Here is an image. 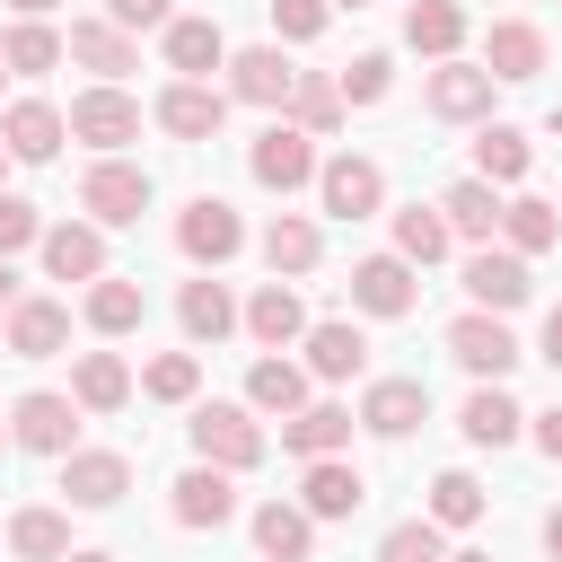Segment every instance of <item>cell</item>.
<instances>
[{"label": "cell", "mask_w": 562, "mask_h": 562, "mask_svg": "<svg viewBox=\"0 0 562 562\" xmlns=\"http://www.w3.org/2000/svg\"><path fill=\"white\" fill-rule=\"evenodd\" d=\"M536 448L562 465V404H544V413H536Z\"/></svg>", "instance_id": "cell-49"}, {"label": "cell", "mask_w": 562, "mask_h": 562, "mask_svg": "<svg viewBox=\"0 0 562 562\" xmlns=\"http://www.w3.org/2000/svg\"><path fill=\"white\" fill-rule=\"evenodd\" d=\"M457 281H465V299H474V307H492V316H509V307H527V299H536V281H527V255H509L501 237H492V246H474Z\"/></svg>", "instance_id": "cell-13"}, {"label": "cell", "mask_w": 562, "mask_h": 562, "mask_svg": "<svg viewBox=\"0 0 562 562\" xmlns=\"http://www.w3.org/2000/svg\"><path fill=\"white\" fill-rule=\"evenodd\" d=\"M316 211H325V220H369V211H386V167L360 158V149L316 158Z\"/></svg>", "instance_id": "cell-3"}, {"label": "cell", "mask_w": 562, "mask_h": 562, "mask_svg": "<svg viewBox=\"0 0 562 562\" xmlns=\"http://www.w3.org/2000/svg\"><path fill=\"white\" fill-rule=\"evenodd\" d=\"M255 246H263V263H272V281H299V272H316V263H325V228H316L307 211H272Z\"/></svg>", "instance_id": "cell-22"}, {"label": "cell", "mask_w": 562, "mask_h": 562, "mask_svg": "<svg viewBox=\"0 0 562 562\" xmlns=\"http://www.w3.org/2000/svg\"><path fill=\"white\" fill-rule=\"evenodd\" d=\"M492 88H501V79H492L483 61H457V53H448V61H430L422 105H430L439 123H492Z\"/></svg>", "instance_id": "cell-9"}, {"label": "cell", "mask_w": 562, "mask_h": 562, "mask_svg": "<svg viewBox=\"0 0 562 562\" xmlns=\"http://www.w3.org/2000/svg\"><path fill=\"white\" fill-rule=\"evenodd\" d=\"M483 70H492L501 88H527V79L544 70V26H536V18H492V35H483Z\"/></svg>", "instance_id": "cell-21"}, {"label": "cell", "mask_w": 562, "mask_h": 562, "mask_svg": "<svg viewBox=\"0 0 562 562\" xmlns=\"http://www.w3.org/2000/svg\"><path fill=\"white\" fill-rule=\"evenodd\" d=\"M246 176H255L263 193H299V184H316V140L272 114V123L255 132V149H246Z\"/></svg>", "instance_id": "cell-7"}, {"label": "cell", "mask_w": 562, "mask_h": 562, "mask_svg": "<svg viewBox=\"0 0 562 562\" xmlns=\"http://www.w3.org/2000/svg\"><path fill=\"white\" fill-rule=\"evenodd\" d=\"M457 237H448V220H439V202H404L395 211V255L404 263H439Z\"/></svg>", "instance_id": "cell-40"}, {"label": "cell", "mask_w": 562, "mask_h": 562, "mask_svg": "<svg viewBox=\"0 0 562 562\" xmlns=\"http://www.w3.org/2000/svg\"><path fill=\"white\" fill-rule=\"evenodd\" d=\"M281 448L307 465V457H342L351 448V404H334V395H307L290 422H281Z\"/></svg>", "instance_id": "cell-24"}, {"label": "cell", "mask_w": 562, "mask_h": 562, "mask_svg": "<svg viewBox=\"0 0 562 562\" xmlns=\"http://www.w3.org/2000/svg\"><path fill=\"white\" fill-rule=\"evenodd\" d=\"M544 553L562 562V509H544Z\"/></svg>", "instance_id": "cell-52"}, {"label": "cell", "mask_w": 562, "mask_h": 562, "mask_svg": "<svg viewBox=\"0 0 562 562\" xmlns=\"http://www.w3.org/2000/svg\"><path fill=\"white\" fill-rule=\"evenodd\" d=\"M422 518H439V527H474V518H483V483H474L465 465L430 474V501H422Z\"/></svg>", "instance_id": "cell-42"}, {"label": "cell", "mask_w": 562, "mask_h": 562, "mask_svg": "<svg viewBox=\"0 0 562 562\" xmlns=\"http://www.w3.org/2000/svg\"><path fill=\"white\" fill-rule=\"evenodd\" d=\"M158 53H167L176 79H211V70H228V35H220V18H167V26H158Z\"/></svg>", "instance_id": "cell-20"}, {"label": "cell", "mask_w": 562, "mask_h": 562, "mask_svg": "<svg viewBox=\"0 0 562 562\" xmlns=\"http://www.w3.org/2000/svg\"><path fill=\"white\" fill-rule=\"evenodd\" d=\"M237 325H246L263 351H290V342L307 334V307H299V290H290V281H263V290L237 307Z\"/></svg>", "instance_id": "cell-29"}, {"label": "cell", "mask_w": 562, "mask_h": 562, "mask_svg": "<svg viewBox=\"0 0 562 562\" xmlns=\"http://www.w3.org/2000/svg\"><path fill=\"white\" fill-rule=\"evenodd\" d=\"M334 88H342V105H378V97L395 88V61H386V53H360L351 70H334Z\"/></svg>", "instance_id": "cell-45"}, {"label": "cell", "mask_w": 562, "mask_h": 562, "mask_svg": "<svg viewBox=\"0 0 562 562\" xmlns=\"http://www.w3.org/2000/svg\"><path fill=\"white\" fill-rule=\"evenodd\" d=\"M457 430H465V448H509V439L527 430V413L509 404V386H474V395L457 404Z\"/></svg>", "instance_id": "cell-34"}, {"label": "cell", "mask_w": 562, "mask_h": 562, "mask_svg": "<svg viewBox=\"0 0 562 562\" xmlns=\"http://www.w3.org/2000/svg\"><path fill=\"white\" fill-rule=\"evenodd\" d=\"M307 386H316V378H307L299 360H281V351H263V360L246 369V404H255L263 422H290V413L307 404Z\"/></svg>", "instance_id": "cell-32"}, {"label": "cell", "mask_w": 562, "mask_h": 562, "mask_svg": "<svg viewBox=\"0 0 562 562\" xmlns=\"http://www.w3.org/2000/svg\"><path fill=\"white\" fill-rule=\"evenodd\" d=\"M536 360H544V369H553V378H562V307H553V316H544V334H536Z\"/></svg>", "instance_id": "cell-50"}, {"label": "cell", "mask_w": 562, "mask_h": 562, "mask_svg": "<svg viewBox=\"0 0 562 562\" xmlns=\"http://www.w3.org/2000/svg\"><path fill=\"white\" fill-rule=\"evenodd\" d=\"M167 518H176L184 536H202V527H228V518H237V474L193 457V465L167 483Z\"/></svg>", "instance_id": "cell-8"}, {"label": "cell", "mask_w": 562, "mask_h": 562, "mask_svg": "<svg viewBox=\"0 0 562 562\" xmlns=\"http://www.w3.org/2000/svg\"><path fill=\"white\" fill-rule=\"evenodd\" d=\"M44 237V211L26 202V193H0V255H18V246H35Z\"/></svg>", "instance_id": "cell-47"}, {"label": "cell", "mask_w": 562, "mask_h": 562, "mask_svg": "<svg viewBox=\"0 0 562 562\" xmlns=\"http://www.w3.org/2000/svg\"><path fill=\"white\" fill-rule=\"evenodd\" d=\"M61 562H114V553H79V544H70V553H61Z\"/></svg>", "instance_id": "cell-54"}, {"label": "cell", "mask_w": 562, "mask_h": 562, "mask_svg": "<svg viewBox=\"0 0 562 562\" xmlns=\"http://www.w3.org/2000/svg\"><path fill=\"white\" fill-rule=\"evenodd\" d=\"M61 465V501L70 509H114L123 492H132V457L123 448H70V457H53Z\"/></svg>", "instance_id": "cell-14"}, {"label": "cell", "mask_w": 562, "mask_h": 562, "mask_svg": "<svg viewBox=\"0 0 562 562\" xmlns=\"http://www.w3.org/2000/svg\"><path fill=\"white\" fill-rule=\"evenodd\" d=\"M325 26H334L325 0H272V44H316Z\"/></svg>", "instance_id": "cell-46"}, {"label": "cell", "mask_w": 562, "mask_h": 562, "mask_svg": "<svg viewBox=\"0 0 562 562\" xmlns=\"http://www.w3.org/2000/svg\"><path fill=\"white\" fill-rule=\"evenodd\" d=\"M61 123H70V140H88L97 158H114L123 140H140V97H123L114 79H97V88H79V97H70V114H61Z\"/></svg>", "instance_id": "cell-5"}, {"label": "cell", "mask_w": 562, "mask_h": 562, "mask_svg": "<svg viewBox=\"0 0 562 562\" xmlns=\"http://www.w3.org/2000/svg\"><path fill=\"white\" fill-rule=\"evenodd\" d=\"M0 325H9V351L18 360H61L70 351V307L61 299H18Z\"/></svg>", "instance_id": "cell-27"}, {"label": "cell", "mask_w": 562, "mask_h": 562, "mask_svg": "<svg viewBox=\"0 0 562 562\" xmlns=\"http://www.w3.org/2000/svg\"><path fill=\"white\" fill-rule=\"evenodd\" d=\"M0 61H9V79H44V70L61 61V26H53V18H18V26L0 35Z\"/></svg>", "instance_id": "cell-37"}, {"label": "cell", "mask_w": 562, "mask_h": 562, "mask_svg": "<svg viewBox=\"0 0 562 562\" xmlns=\"http://www.w3.org/2000/svg\"><path fill=\"white\" fill-rule=\"evenodd\" d=\"M35 255H44L53 281H97V272H105V228H97V220H61V228L35 237Z\"/></svg>", "instance_id": "cell-26"}, {"label": "cell", "mask_w": 562, "mask_h": 562, "mask_svg": "<svg viewBox=\"0 0 562 562\" xmlns=\"http://www.w3.org/2000/svg\"><path fill=\"white\" fill-rule=\"evenodd\" d=\"M360 430H378V439H413L422 422H430V386L422 378H378L369 395H360V413H351Z\"/></svg>", "instance_id": "cell-19"}, {"label": "cell", "mask_w": 562, "mask_h": 562, "mask_svg": "<svg viewBox=\"0 0 562 562\" xmlns=\"http://www.w3.org/2000/svg\"><path fill=\"white\" fill-rule=\"evenodd\" d=\"M0 167H9V149H0Z\"/></svg>", "instance_id": "cell-59"}, {"label": "cell", "mask_w": 562, "mask_h": 562, "mask_svg": "<svg viewBox=\"0 0 562 562\" xmlns=\"http://www.w3.org/2000/svg\"><path fill=\"white\" fill-rule=\"evenodd\" d=\"M290 88H299V70H290V53L281 44H246V53H228V97L237 105H290Z\"/></svg>", "instance_id": "cell-17"}, {"label": "cell", "mask_w": 562, "mask_h": 562, "mask_svg": "<svg viewBox=\"0 0 562 562\" xmlns=\"http://www.w3.org/2000/svg\"><path fill=\"white\" fill-rule=\"evenodd\" d=\"M562 237V211L544 202V193H518V202H501V246L509 255H544Z\"/></svg>", "instance_id": "cell-39"}, {"label": "cell", "mask_w": 562, "mask_h": 562, "mask_svg": "<svg viewBox=\"0 0 562 562\" xmlns=\"http://www.w3.org/2000/svg\"><path fill=\"white\" fill-rule=\"evenodd\" d=\"M527 167H536V149H527L518 123H483V132H474V176H483V184H518Z\"/></svg>", "instance_id": "cell-38"}, {"label": "cell", "mask_w": 562, "mask_h": 562, "mask_svg": "<svg viewBox=\"0 0 562 562\" xmlns=\"http://www.w3.org/2000/svg\"><path fill=\"white\" fill-rule=\"evenodd\" d=\"M299 351H307L299 369H307V378H325V386H342V378H360V369H369V334H360L351 316L307 325V334H299Z\"/></svg>", "instance_id": "cell-18"}, {"label": "cell", "mask_w": 562, "mask_h": 562, "mask_svg": "<svg viewBox=\"0 0 562 562\" xmlns=\"http://www.w3.org/2000/svg\"><path fill=\"white\" fill-rule=\"evenodd\" d=\"M351 307L378 316V325L413 316V307H422V263H404L395 246H386V255H360V263H351Z\"/></svg>", "instance_id": "cell-6"}, {"label": "cell", "mask_w": 562, "mask_h": 562, "mask_svg": "<svg viewBox=\"0 0 562 562\" xmlns=\"http://www.w3.org/2000/svg\"><path fill=\"white\" fill-rule=\"evenodd\" d=\"M61 61H79V70H97V79H114V88H123V70H140V35H123L114 18H70Z\"/></svg>", "instance_id": "cell-15"}, {"label": "cell", "mask_w": 562, "mask_h": 562, "mask_svg": "<svg viewBox=\"0 0 562 562\" xmlns=\"http://www.w3.org/2000/svg\"><path fill=\"white\" fill-rule=\"evenodd\" d=\"M184 439H193V457L202 465H228V474H246V465H263V422H255V404H193V422H184Z\"/></svg>", "instance_id": "cell-1"}, {"label": "cell", "mask_w": 562, "mask_h": 562, "mask_svg": "<svg viewBox=\"0 0 562 562\" xmlns=\"http://www.w3.org/2000/svg\"><path fill=\"white\" fill-rule=\"evenodd\" d=\"M0 439H9V422H0Z\"/></svg>", "instance_id": "cell-57"}, {"label": "cell", "mask_w": 562, "mask_h": 562, "mask_svg": "<svg viewBox=\"0 0 562 562\" xmlns=\"http://www.w3.org/2000/svg\"><path fill=\"white\" fill-rule=\"evenodd\" d=\"M149 123H158L167 140H211V132L228 123V88H211V79H167L158 105H149Z\"/></svg>", "instance_id": "cell-12"}, {"label": "cell", "mask_w": 562, "mask_h": 562, "mask_svg": "<svg viewBox=\"0 0 562 562\" xmlns=\"http://www.w3.org/2000/svg\"><path fill=\"white\" fill-rule=\"evenodd\" d=\"M97 18H114V26H123V35H158V26H167V18H176V0H105V9H97Z\"/></svg>", "instance_id": "cell-48"}, {"label": "cell", "mask_w": 562, "mask_h": 562, "mask_svg": "<svg viewBox=\"0 0 562 562\" xmlns=\"http://www.w3.org/2000/svg\"><path fill=\"white\" fill-rule=\"evenodd\" d=\"M79 316L114 342V334H140V316H149V290L140 281H123V272H97L88 281V299H79Z\"/></svg>", "instance_id": "cell-31"}, {"label": "cell", "mask_w": 562, "mask_h": 562, "mask_svg": "<svg viewBox=\"0 0 562 562\" xmlns=\"http://www.w3.org/2000/svg\"><path fill=\"white\" fill-rule=\"evenodd\" d=\"M176 255H184V263H202V272H220L228 255H246V220H237V202L193 193V202L176 211Z\"/></svg>", "instance_id": "cell-4"}, {"label": "cell", "mask_w": 562, "mask_h": 562, "mask_svg": "<svg viewBox=\"0 0 562 562\" xmlns=\"http://www.w3.org/2000/svg\"><path fill=\"white\" fill-rule=\"evenodd\" d=\"M0 79H9V61H0Z\"/></svg>", "instance_id": "cell-58"}, {"label": "cell", "mask_w": 562, "mask_h": 562, "mask_svg": "<svg viewBox=\"0 0 562 562\" xmlns=\"http://www.w3.org/2000/svg\"><path fill=\"white\" fill-rule=\"evenodd\" d=\"M61 140H70V123H61V105H53V97H18V105L0 114V149H9L18 167L61 158Z\"/></svg>", "instance_id": "cell-16"}, {"label": "cell", "mask_w": 562, "mask_h": 562, "mask_svg": "<svg viewBox=\"0 0 562 562\" xmlns=\"http://www.w3.org/2000/svg\"><path fill=\"white\" fill-rule=\"evenodd\" d=\"M439 562H492V553H439Z\"/></svg>", "instance_id": "cell-55"}, {"label": "cell", "mask_w": 562, "mask_h": 562, "mask_svg": "<svg viewBox=\"0 0 562 562\" xmlns=\"http://www.w3.org/2000/svg\"><path fill=\"white\" fill-rule=\"evenodd\" d=\"M325 9H369V0H325Z\"/></svg>", "instance_id": "cell-56"}, {"label": "cell", "mask_w": 562, "mask_h": 562, "mask_svg": "<svg viewBox=\"0 0 562 562\" xmlns=\"http://www.w3.org/2000/svg\"><path fill=\"white\" fill-rule=\"evenodd\" d=\"M70 404L79 413H123L132 404V360L123 351H79L70 360Z\"/></svg>", "instance_id": "cell-30"}, {"label": "cell", "mask_w": 562, "mask_h": 562, "mask_svg": "<svg viewBox=\"0 0 562 562\" xmlns=\"http://www.w3.org/2000/svg\"><path fill=\"white\" fill-rule=\"evenodd\" d=\"M9 439H18L26 457H70V448H79V404L53 395V386H35V395L9 404Z\"/></svg>", "instance_id": "cell-11"}, {"label": "cell", "mask_w": 562, "mask_h": 562, "mask_svg": "<svg viewBox=\"0 0 562 562\" xmlns=\"http://www.w3.org/2000/svg\"><path fill=\"white\" fill-rule=\"evenodd\" d=\"M404 44H413L422 61H448V53L465 44V9H457V0H413V9H404Z\"/></svg>", "instance_id": "cell-36"}, {"label": "cell", "mask_w": 562, "mask_h": 562, "mask_svg": "<svg viewBox=\"0 0 562 562\" xmlns=\"http://www.w3.org/2000/svg\"><path fill=\"white\" fill-rule=\"evenodd\" d=\"M439 220H448V237H465V246H492V237H501V184H483V176H457V184L439 193Z\"/></svg>", "instance_id": "cell-28"}, {"label": "cell", "mask_w": 562, "mask_h": 562, "mask_svg": "<svg viewBox=\"0 0 562 562\" xmlns=\"http://www.w3.org/2000/svg\"><path fill=\"white\" fill-rule=\"evenodd\" d=\"M176 325H184V342H193V351H211V342H228V334H237V299H228V281H211V272H193V281L176 290Z\"/></svg>", "instance_id": "cell-23"}, {"label": "cell", "mask_w": 562, "mask_h": 562, "mask_svg": "<svg viewBox=\"0 0 562 562\" xmlns=\"http://www.w3.org/2000/svg\"><path fill=\"white\" fill-rule=\"evenodd\" d=\"M342 88H334V70H299V88H290V105H281V123H299L307 140H334L342 132Z\"/></svg>", "instance_id": "cell-33"}, {"label": "cell", "mask_w": 562, "mask_h": 562, "mask_svg": "<svg viewBox=\"0 0 562 562\" xmlns=\"http://www.w3.org/2000/svg\"><path fill=\"white\" fill-rule=\"evenodd\" d=\"M360 501H369V474L351 457H307V474H299V509L307 518H351Z\"/></svg>", "instance_id": "cell-25"}, {"label": "cell", "mask_w": 562, "mask_h": 562, "mask_svg": "<svg viewBox=\"0 0 562 562\" xmlns=\"http://www.w3.org/2000/svg\"><path fill=\"white\" fill-rule=\"evenodd\" d=\"M439 553H448V527L439 518H395L378 536V562H439Z\"/></svg>", "instance_id": "cell-44"}, {"label": "cell", "mask_w": 562, "mask_h": 562, "mask_svg": "<svg viewBox=\"0 0 562 562\" xmlns=\"http://www.w3.org/2000/svg\"><path fill=\"white\" fill-rule=\"evenodd\" d=\"M448 360L474 378V386H501L527 351H518V334H509V316H492V307H465L457 325H448Z\"/></svg>", "instance_id": "cell-2"}, {"label": "cell", "mask_w": 562, "mask_h": 562, "mask_svg": "<svg viewBox=\"0 0 562 562\" xmlns=\"http://www.w3.org/2000/svg\"><path fill=\"white\" fill-rule=\"evenodd\" d=\"M140 395H149V404H193V395H202V360H193V351H158V360L140 369Z\"/></svg>", "instance_id": "cell-43"}, {"label": "cell", "mask_w": 562, "mask_h": 562, "mask_svg": "<svg viewBox=\"0 0 562 562\" xmlns=\"http://www.w3.org/2000/svg\"><path fill=\"white\" fill-rule=\"evenodd\" d=\"M307 544H316V518L299 501H263L255 509V553L263 562H307Z\"/></svg>", "instance_id": "cell-35"}, {"label": "cell", "mask_w": 562, "mask_h": 562, "mask_svg": "<svg viewBox=\"0 0 562 562\" xmlns=\"http://www.w3.org/2000/svg\"><path fill=\"white\" fill-rule=\"evenodd\" d=\"M18 307V272H9V255H0V316Z\"/></svg>", "instance_id": "cell-51"}, {"label": "cell", "mask_w": 562, "mask_h": 562, "mask_svg": "<svg viewBox=\"0 0 562 562\" xmlns=\"http://www.w3.org/2000/svg\"><path fill=\"white\" fill-rule=\"evenodd\" d=\"M9 553L18 562H61L70 553V518L61 509H18L9 518Z\"/></svg>", "instance_id": "cell-41"}, {"label": "cell", "mask_w": 562, "mask_h": 562, "mask_svg": "<svg viewBox=\"0 0 562 562\" xmlns=\"http://www.w3.org/2000/svg\"><path fill=\"white\" fill-rule=\"evenodd\" d=\"M79 211H88L97 228H132V220L149 211V176H140L132 158H97V167L79 176Z\"/></svg>", "instance_id": "cell-10"}, {"label": "cell", "mask_w": 562, "mask_h": 562, "mask_svg": "<svg viewBox=\"0 0 562 562\" xmlns=\"http://www.w3.org/2000/svg\"><path fill=\"white\" fill-rule=\"evenodd\" d=\"M9 9H18V18H53L61 0H9Z\"/></svg>", "instance_id": "cell-53"}]
</instances>
